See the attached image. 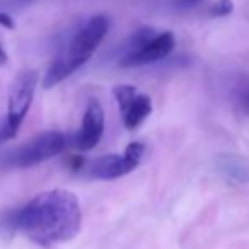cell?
I'll list each match as a JSON object with an SVG mask.
<instances>
[{"label": "cell", "mask_w": 249, "mask_h": 249, "mask_svg": "<svg viewBox=\"0 0 249 249\" xmlns=\"http://www.w3.org/2000/svg\"><path fill=\"white\" fill-rule=\"evenodd\" d=\"M80 225V203L67 190L43 191L14 215V227L43 248L72 241L79 234Z\"/></svg>", "instance_id": "cell-1"}, {"label": "cell", "mask_w": 249, "mask_h": 249, "mask_svg": "<svg viewBox=\"0 0 249 249\" xmlns=\"http://www.w3.org/2000/svg\"><path fill=\"white\" fill-rule=\"evenodd\" d=\"M109 31V19L104 14H97L90 18L75 35L72 36L70 43L60 52L55 62L50 65L48 72L43 80V87L58 86L60 82L70 77L73 72L80 69L87 60L92 56L97 46L103 43L104 36Z\"/></svg>", "instance_id": "cell-2"}, {"label": "cell", "mask_w": 249, "mask_h": 249, "mask_svg": "<svg viewBox=\"0 0 249 249\" xmlns=\"http://www.w3.org/2000/svg\"><path fill=\"white\" fill-rule=\"evenodd\" d=\"M176 46V39L171 31L156 33L152 28H142L130 38L123 56L121 67H143L164 60L171 55Z\"/></svg>", "instance_id": "cell-3"}, {"label": "cell", "mask_w": 249, "mask_h": 249, "mask_svg": "<svg viewBox=\"0 0 249 249\" xmlns=\"http://www.w3.org/2000/svg\"><path fill=\"white\" fill-rule=\"evenodd\" d=\"M39 82V75L36 70H24L16 77L14 84L9 90L7 118L4 126L0 128V140L14 139L21 128L22 121L28 116V111L35 99L36 87Z\"/></svg>", "instance_id": "cell-4"}, {"label": "cell", "mask_w": 249, "mask_h": 249, "mask_svg": "<svg viewBox=\"0 0 249 249\" xmlns=\"http://www.w3.org/2000/svg\"><path fill=\"white\" fill-rule=\"evenodd\" d=\"M67 145V139L60 132H45L33 137L18 149L4 156L2 164L7 167H33L58 156Z\"/></svg>", "instance_id": "cell-5"}, {"label": "cell", "mask_w": 249, "mask_h": 249, "mask_svg": "<svg viewBox=\"0 0 249 249\" xmlns=\"http://www.w3.org/2000/svg\"><path fill=\"white\" fill-rule=\"evenodd\" d=\"M143 152H145L143 143L132 142L123 154H109V156L97 157L96 160L84 166V169L94 179H116L137 169L139 164L142 162Z\"/></svg>", "instance_id": "cell-6"}, {"label": "cell", "mask_w": 249, "mask_h": 249, "mask_svg": "<svg viewBox=\"0 0 249 249\" xmlns=\"http://www.w3.org/2000/svg\"><path fill=\"white\" fill-rule=\"evenodd\" d=\"M104 132V109L97 99H90L84 113L80 132L73 139V147L82 152L90 150L99 143Z\"/></svg>", "instance_id": "cell-7"}, {"label": "cell", "mask_w": 249, "mask_h": 249, "mask_svg": "<svg viewBox=\"0 0 249 249\" xmlns=\"http://www.w3.org/2000/svg\"><path fill=\"white\" fill-rule=\"evenodd\" d=\"M150 113H152V101H150V97L145 96V94H137V96L121 109L123 123L128 130L139 128Z\"/></svg>", "instance_id": "cell-8"}, {"label": "cell", "mask_w": 249, "mask_h": 249, "mask_svg": "<svg viewBox=\"0 0 249 249\" xmlns=\"http://www.w3.org/2000/svg\"><path fill=\"white\" fill-rule=\"evenodd\" d=\"M217 167L229 181H234V183H248L249 181V164L237 156L218 157Z\"/></svg>", "instance_id": "cell-9"}, {"label": "cell", "mask_w": 249, "mask_h": 249, "mask_svg": "<svg viewBox=\"0 0 249 249\" xmlns=\"http://www.w3.org/2000/svg\"><path fill=\"white\" fill-rule=\"evenodd\" d=\"M113 94H114V97H116L118 106H120V111H121L139 92H137V89L133 86H116L113 89Z\"/></svg>", "instance_id": "cell-10"}, {"label": "cell", "mask_w": 249, "mask_h": 249, "mask_svg": "<svg viewBox=\"0 0 249 249\" xmlns=\"http://www.w3.org/2000/svg\"><path fill=\"white\" fill-rule=\"evenodd\" d=\"M232 11H234V4L231 0H217L210 7V16L212 18H224V16L231 14Z\"/></svg>", "instance_id": "cell-11"}, {"label": "cell", "mask_w": 249, "mask_h": 249, "mask_svg": "<svg viewBox=\"0 0 249 249\" xmlns=\"http://www.w3.org/2000/svg\"><path fill=\"white\" fill-rule=\"evenodd\" d=\"M200 2H203V0H174V5L178 9H191L200 4Z\"/></svg>", "instance_id": "cell-12"}, {"label": "cell", "mask_w": 249, "mask_h": 249, "mask_svg": "<svg viewBox=\"0 0 249 249\" xmlns=\"http://www.w3.org/2000/svg\"><path fill=\"white\" fill-rule=\"evenodd\" d=\"M0 24L4 26V28H7V29L14 28V21H12V18L7 14V12H0Z\"/></svg>", "instance_id": "cell-13"}, {"label": "cell", "mask_w": 249, "mask_h": 249, "mask_svg": "<svg viewBox=\"0 0 249 249\" xmlns=\"http://www.w3.org/2000/svg\"><path fill=\"white\" fill-rule=\"evenodd\" d=\"M241 104H242V109H244L246 113H249V89L242 92V96H241Z\"/></svg>", "instance_id": "cell-14"}, {"label": "cell", "mask_w": 249, "mask_h": 249, "mask_svg": "<svg viewBox=\"0 0 249 249\" xmlns=\"http://www.w3.org/2000/svg\"><path fill=\"white\" fill-rule=\"evenodd\" d=\"M5 63H7V53H5L4 46L0 45V67L5 65Z\"/></svg>", "instance_id": "cell-15"}, {"label": "cell", "mask_w": 249, "mask_h": 249, "mask_svg": "<svg viewBox=\"0 0 249 249\" xmlns=\"http://www.w3.org/2000/svg\"><path fill=\"white\" fill-rule=\"evenodd\" d=\"M33 0H7V4H12V5H24V4H29Z\"/></svg>", "instance_id": "cell-16"}]
</instances>
